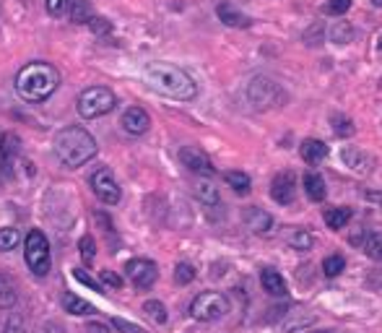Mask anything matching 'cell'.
Instances as JSON below:
<instances>
[{
  "label": "cell",
  "instance_id": "obj_1",
  "mask_svg": "<svg viewBox=\"0 0 382 333\" xmlns=\"http://www.w3.org/2000/svg\"><path fill=\"white\" fill-rule=\"evenodd\" d=\"M143 78L156 94L177 99V102H193L198 96V83L193 81V76L172 63H149Z\"/></svg>",
  "mask_w": 382,
  "mask_h": 333
},
{
  "label": "cell",
  "instance_id": "obj_2",
  "mask_svg": "<svg viewBox=\"0 0 382 333\" xmlns=\"http://www.w3.org/2000/svg\"><path fill=\"white\" fill-rule=\"evenodd\" d=\"M60 86V73L52 63H42L34 60L29 65H23L21 71L16 73V94L21 96L23 102H45L58 92Z\"/></svg>",
  "mask_w": 382,
  "mask_h": 333
},
{
  "label": "cell",
  "instance_id": "obj_3",
  "mask_svg": "<svg viewBox=\"0 0 382 333\" xmlns=\"http://www.w3.org/2000/svg\"><path fill=\"white\" fill-rule=\"evenodd\" d=\"M55 156L60 159V164H65L68 169H78L86 162H92L99 146L92 133L81 128V125H68L55 136Z\"/></svg>",
  "mask_w": 382,
  "mask_h": 333
},
{
  "label": "cell",
  "instance_id": "obj_4",
  "mask_svg": "<svg viewBox=\"0 0 382 333\" xmlns=\"http://www.w3.org/2000/svg\"><path fill=\"white\" fill-rule=\"evenodd\" d=\"M117 105V96L112 89H107V86H89V89H83L78 99H76V109H78V115L83 120H96L107 115V112H112Z\"/></svg>",
  "mask_w": 382,
  "mask_h": 333
},
{
  "label": "cell",
  "instance_id": "obj_5",
  "mask_svg": "<svg viewBox=\"0 0 382 333\" xmlns=\"http://www.w3.org/2000/svg\"><path fill=\"white\" fill-rule=\"evenodd\" d=\"M23 255L29 263V271L34 276H47L52 268V255H50V239L39 229H29L23 239Z\"/></svg>",
  "mask_w": 382,
  "mask_h": 333
},
{
  "label": "cell",
  "instance_id": "obj_6",
  "mask_svg": "<svg viewBox=\"0 0 382 333\" xmlns=\"http://www.w3.org/2000/svg\"><path fill=\"white\" fill-rule=\"evenodd\" d=\"M247 102H250L255 109L281 107V105L286 102V92H284L273 78H268V76H255L253 81L247 83Z\"/></svg>",
  "mask_w": 382,
  "mask_h": 333
},
{
  "label": "cell",
  "instance_id": "obj_7",
  "mask_svg": "<svg viewBox=\"0 0 382 333\" xmlns=\"http://www.w3.org/2000/svg\"><path fill=\"white\" fill-rule=\"evenodd\" d=\"M229 299L226 294H221V292H200L193 302H190V315L200 323H213V321H221L226 312H229Z\"/></svg>",
  "mask_w": 382,
  "mask_h": 333
},
{
  "label": "cell",
  "instance_id": "obj_8",
  "mask_svg": "<svg viewBox=\"0 0 382 333\" xmlns=\"http://www.w3.org/2000/svg\"><path fill=\"white\" fill-rule=\"evenodd\" d=\"M125 274L136 289H151L159 279V266L149 258H133V261H127Z\"/></svg>",
  "mask_w": 382,
  "mask_h": 333
},
{
  "label": "cell",
  "instance_id": "obj_9",
  "mask_svg": "<svg viewBox=\"0 0 382 333\" xmlns=\"http://www.w3.org/2000/svg\"><path fill=\"white\" fill-rule=\"evenodd\" d=\"M92 191H94V195L102 203H107V206H115V203H120V198H123V191H120L115 175H112L109 169H96V172H94Z\"/></svg>",
  "mask_w": 382,
  "mask_h": 333
},
{
  "label": "cell",
  "instance_id": "obj_10",
  "mask_svg": "<svg viewBox=\"0 0 382 333\" xmlns=\"http://www.w3.org/2000/svg\"><path fill=\"white\" fill-rule=\"evenodd\" d=\"M180 162L195 175H209V178L216 175V166L211 162V156L206 151H200L198 146H182L180 149Z\"/></svg>",
  "mask_w": 382,
  "mask_h": 333
},
{
  "label": "cell",
  "instance_id": "obj_11",
  "mask_svg": "<svg viewBox=\"0 0 382 333\" xmlns=\"http://www.w3.org/2000/svg\"><path fill=\"white\" fill-rule=\"evenodd\" d=\"M270 198L278 203V206H291L294 198H297V178L294 172H278L273 182H270Z\"/></svg>",
  "mask_w": 382,
  "mask_h": 333
},
{
  "label": "cell",
  "instance_id": "obj_12",
  "mask_svg": "<svg viewBox=\"0 0 382 333\" xmlns=\"http://www.w3.org/2000/svg\"><path fill=\"white\" fill-rule=\"evenodd\" d=\"M341 162H343L351 172H357V175H370L372 166H374V159H372L364 149H359V146H343V149H341Z\"/></svg>",
  "mask_w": 382,
  "mask_h": 333
},
{
  "label": "cell",
  "instance_id": "obj_13",
  "mask_svg": "<svg viewBox=\"0 0 382 333\" xmlns=\"http://www.w3.org/2000/svg\"><path fill=\"white\" fill-rule=\"evenodd\" d=\"M19 162V138L13 133L0 136V172L3 178H13V166Z\"/></svg>",
  "mask_w": 382,
  "mask_h": 333
},
{
  "label": "cell",
  "instance_id": "obj_14",
  "mask_svg": "<svg viewBox=\"0 0 382 333\" xmlns=\"http://www.w3.org/2000/svg\"><path fill=\"white\" fill-rule=\"evenodd\" d=\"M120 125H123V131L130 133V136H143V133L151 128V118H149V112H146V109L130 107V109L123 112Z\"/></svg>",
  "mask_w": 382,
  "mask_h": 333
},
{
  "label": "cell",
  "instance_id": "obj_15",
  "mask_svg": "<svg viewBox=\"0 0 382 333\" xmlns=\"http://www.w3.org/2000/svg\"><path fill=\"white\" fill-rule=\"evenodd\" d=\"M242 219L244 224H247V229H253L255 235H268L270 226H273V216L268 214V211H263V208H257V206H247Z\"/></svg>",
  "mask_w": 382,
  "mask_h": 333
},
{
  "label": "cell",
  "instance_id": "obj_16",
  "mask_svg": "<svg viewBox=\"0 0 382 333\" xmlns=\"http://www.w3.org/2000/svg\"><path fill=\"white\" fill-rule=\"evenodd\" d=\"M216 16H219L221 24L232 26V29H250L253 26V19L244 16L242 11H237V6H232V3H219L216 6Z\"/></svg>",
  "mask_w": 382,
  "mask_h": 333
},
{
  "label": "cell",
  "instance_id": "obj_17",
  "mask_svg": "<svg viewBox=\"0 0 382 333\" xmlns=\"http://www.w3.org/2000/svg\"><path fill=\"white\" fill-rule=\"evenodd\" d=\"M260 284L266 289L268 294H273V297H286V292H289V286H286V279L278 274L276 268H263L260 271Z\"/></svg>",
  "mask_w": 382,
  "mask_h": 333
},
{
  "label": "cell",
  "instance_id": "obj_18",
  "mask_svg": "<svg viewBox=\"0 0 382 333\" xmlns=\"http://www.w3.org/2000/svg\"><path fill=\"white\" fill-rule=\"evenodd\" d=\"M299 156L307 164H317V162H323L328 156V146L323 141H317V138H304L299 146Z\"/></svg>",
  "mask_w": 382,
  "mask_h": 333
},
{
  "label": "cell",
  "instance_id": "obj_19",
  "mask_svg": "<svg viewBox=\"0 0 382 333\" xmlns=\"http://www.w3.org/2000/svg\"><path fill=\"white\" fill-rule=\"evenodd\" d=\"M304 193H307V198L315 201V203L325 201V195H328V185H325L323 175H317V172L304 175Z\"/></svg>",
  "mask_w": 382,
  "mask_h": 333
},
{
  "label": "cell",
  "instance_id": "obj_20",
  "mask_svg": "<svg viewBox=\"0 0 382 333\" xmlns=\"http://www.w3.org/2000/svg\"><path fill=\"white\" fill-rule=\"evenodd\" d=\"M195 198L203 206H209V208H216V206H221V195L219 191H216V185L213 182H209V180H200L195 185Z\"/></svg>",
  "mask_w": 382,
  "mask_h": 333
},
{
  "label": "cell",
  "instance_id": "obj_21",
  "mask_svg": "<svg viewBox=\"0 0 382 333\" xmlns=\"http://www.w3.org/2000/svg\"><path fill=\"white\" fill-rule=\"evenodd\" d=\"M224 180H226V185H229L234 193H240V195H247L250 188H253V180H250L247 172H237V169H232V172H224Z\"/></svg>",
  "mask_w": 382,
  "mask_h": 333
},
{
  "label": "cell",
  "instance_id": "obj_22",
  "mask_svg": "<svg viewBox=\"0 0 382 333\" xmlns=\"http://www.w3.org/2000/svg\"><path fill=\"white\" fill-rule=\"evenodd\" d=\"M323 219H325V224L330 226V229H343V226L348 224V219H351V208H343V206H336V208H325Z\"/></svg>",
  "mask_w": 382,
  "mask_h": 333
},
{
  "label": "cell",
  "instance_id": "obj_23",
  "mask_svg": "<svg viewBox=\"0 0 382 333\" xmlns=\"http://www.w3.org/2000/svg\"><path fill=\"white\" fill-rule=\"evenodd\" d=\"M19 302V292L8 276L0 274V310H11Z\"/></svg>",
  "mask_w": 382,
  "mask_h": 333
},
{
  "label": "cell",
  "instance_id": "obj_24",
  "mask_svg": "<svg viewBox=\"0 0 382 333\" xmlns=\"http://www.w3.org/2000/svg\"><path fill=\"white\" fill-rule=\"evenodd\" d=\"M68 11H70V21H73V24H89V19L94 16L89 0H70Z\"/></svg>",
  "mask_w": 382,
  "mask_h": 333
},
{
  "label": "cell",
  "instance_id": "obj_25",
  "mask_svg": "<svg viewBox=\"0 0 382 333\" xmlns=\"http://www.w3.org/2000/svg\"><path fill=\"white\" fill-rule=\"evenodd\" d=\"M63 308H65V312L68 315H89V312H94V308L86 302V299L76 297V294H63Z\"/></svg>",
  "mask_w": 382,
  "mask_h": 333
},
{
  "label": "cell",
  "instance_id": "obj_26",
  "mask_svg": "<svg viewBox=\"0 0 382 333\" xmlns=\"http://www.w3.org/2000/svg\"><path fill=\"white\" fill-rule=\"evenodd\" d=\"M289 245L297 253H310L315 245V237L307 232V229H291V235H289Z\"/></svg>",
  "mask_w": 382,
  "mask_h": 333
},
{
  "label": "cell",
  "instance_id": "obj_27",
  "mask_svg": "<svg viewBox=\"0 0 382 333\" xmlns=\"http://www.w3.org/2000/svg\"><path fill=\"white\" fill-rule=\"evenodd\" d=\"M364 255H370L372 261H382V232H372L367 235V239L361 242Z\"/></svg>",
  "mask_w": 382,
  "mask_h": 333
},
{
  "label": "cell",
  "instance_id": "obj_28",
  "mask_svg": "<svg viewBox=\"0 0 382 333\" xmlns=\"http://www.w3.org/2000/svg\"><path fill=\"white\" fill-rule=\"evenodd\" d=\"M21 242V232L13 229V226H3L0 229V253H8V250H16Z\"/></svg>",
  "mask_w": 382,
  "mask_h": 333
},
{
  "label": "cell",
  "instance_id": "obj_29",
  "mask_svg": "<svg viewBox=\"0 0 382 333\" xmlns=\"http://www.w3.org/2000/svg\"><path fill=\"white\" fill-rule=\"evenodd\" d=\"M143 312L149 315L153 323H159V325H164L167 323V308H164V302H159V299H149V302H143Z\"/></svg>",
  "mask_w": 382,
  "mask_h": 333
},
{
  "label": "cell",
  "instance_id": "obj_30",
  "mask_svg": "<svg viewBox=\"0 0 382 333\" xmlns=\"http://www.w3.org/2000/svg\"><path fill=\"white\" fill-rule=\"evenodd\" d=\"M330 122H333V133H336L338 138H348V136H354V120L346 118V115H333L330 118Z\"/></svg>",
  "mask_w": 382,
  "mask_h": 333
},
{
  "label": "cell",
  "instance_id": "obj_31",
  "mask_svg": "<svg viewBox=\"0 0 382 333\" xmlns=\"http://www.w3.org/2000/svg\"><path fill=\"white\" fill-rule=\"evenodd\" d=\"M330 39H333L336 45H346V42L354 39V26L346 24V21H338V24L330 29Z\"/></svg>",
  "mask_w": 382,
  "mask_h": 333
},
{
  "label": "cell",
  "instance_id": "obj_32",
  "mask_svg": "<svg viewBox=\"0 0 382 333\" xmlns=\"http://www.w3.org/2000/svg\"><path fill=\"white\" fill-rule=\"evenodd\" d=\"M341 271H346V258L343 255H328L323 261V274L325 276H338Z\"/></svg>",
  "mask_w": 382,
  "mask_h": 333
},
{
  "label": "cell",
  "instance_id": "obj_33",
  "mask_svg": "<svg viewBox=\"0 0 382 333\" xmlns=\"http://www.w3.org/2000/svg\"><path fill=\"white\" fill-rule=\"evenodd\" d=\"M78 250H81V258L86 266H92L94 258H96V242H94L92 235H83L81 239H78Z\"/></svg>",
  "mask_w": 382,
  "mask_h": 333
},
{
  "label": "cell",
  "instance_id": "obj_34",
  "mask_svg": "<svg viewBox=\"0 0 382 333\" xmlns=\"http://www.w3.org/2000/svg\"><path fill=\"white\" fill-rule=\"evenodd\" d=\"M193 279H195V268H193L190 263H177V268H174V281L180 286H187Z\"/></svg>",
  "mask_w": 382,
  "mask_h": 333
},
{
  "label": "cell",
  "instance_id": "obj_35",
  "mask_svg": "<svg viewBox=\"0 0 382 333\" xmlns=\"http://www.w3.org/2000/svg\"><path fill=\"white\" fill-rule=\"evenodd\" d=\"M351 3L354 0H328L323 6V13H328V16H343L351 8Z\"/></svg>",
  "mask_w": 382,
  "mask_h": 333
},
{
  "label": "cell",
  "instance_id": "obj_36",
  "mask_svg": "<svg viewBox=\"0 0 382 333\" xmlns=\"http://www.w3.org/2000/svg\"><path fill=\"white\" fill-rule=\"evenodd\" d=\"M68 6H70V0H45V8L52 19H60L63 13L68 11Z\"/></svg>",
  "mask_w": 382,
  "mask_h": 333
},
{
  "label": "cell",
  "instance_id": "obj_37",
  "mask_svg": "<svg viewBox=\"0 0 382 333\" xmlns=\"http://www.w3.org/2000/svg\"><path fill=\"white\" fill-rule=\"evenodd\" d=\"M112 325H115L120 333H146L140 325H136V323L125 321V318H112Z\"/></svg>",
  "mask_w": 382,
  "mask_h": 333
},
{
  "label": "cell",
  "instance_id": "obj_38",
  "mask_svg": "<svg viewBox=\"0 0 382 333\" xmlns=\"http://www.w3.org/2000/svg\"><path fill=\"white\" fill-rule=\"evenodd\" d=\"M73 276H76V281H81L83 286H89L92 292H102V284H96L89 274H83V268H73Z\"/></svg>",
  "mask_w": 382,
  "mask_h": 333
},
{
  "label": "cell",
  "instance_id": "obj_39",
  "mask_svg": "<svg viewBox=\"0 0 382 333\" xmlns=\"http://www.w3.org/2000/svg\"><path fill=\"white\" fill-rule=\"evenodd\" d=\"M89 26H92L96 34H109V32H112V24L105 21V19H99V16H92V19H89Z\"/></svg>",
  "mask_w": 382,
  "mask_h": 333
},
{
  "label": "cell",
  "instance_id": "obj_40",
  "mask_svg": "<svg viewBox=\"0 0 382 333\" xmlns=\"http://www.w3.org/2000/svg\"><path fill=\"white\" fill-rule=\"evenodd\" d=\"M0 333H23V323L19 315H8V321L3 325V331Z\"/></svg>",
  "mask_w": 382,
  "mask_h": 333
},
{
  "label": "cell",
  "instance_id": "obj_41",
  "mask_svg": "<svg viewBox=\"0 0 382 333\" xmlns=\"http://www.w3.org/2000/svg\"><path fill=\"white\" fill-rule=\"evenodd\" d=\"M102 284H107V286H112V289H120L123 286V279L117 274H112V271H102Z\"/></svg>",
  "mask_w": 382,
  "mask_h": 333
},
{
  "label": "cell",
  "instance_id": "obj_42",
  "mask_svg": "<svg viewBox=\"0 0 382 333\" xmlns=\"http://www.w3.org/2000/svg\"><path fill=\"white\" fill-rule=\"evenodd\" d=\"M36 333H68V331H65V328H63L60 323L50 321V323H42V325H39V331H36Z\"/></svg>",
  "mask_w": 382,
  "mask_h": 333
},
{
  "label": "cell",
  "instance_id": "obj_43",
  "mask_svg": "<svg viewBox=\"0 0 382 333\" xmlns=\"http://www.w3.org/2000/svg\"><path fill=\"white\" fill-rule=\"evenodd\" d=\"M372 3H374V6H377V8H382V0H372Z\"/></svg>",
  "mask_w": 382,
  "mask_h": 333
},
{
  "label": "cell",
  "instance_id": "obj_44",
  "mask_svg": "<svg viewBox=\"0 0 382 333\" xmlns=\"http://www.w3.org/2000/svg\"><path fill=\"white\" fill-rule=\"evenodd\" d=\"M312 333H333V331H312Z\"/></svg>",
  "mask_w": 382,
  "mask_h": 333
}]
</instances>
